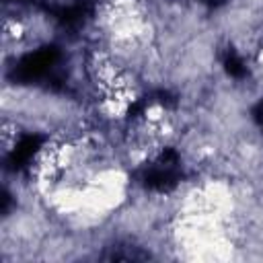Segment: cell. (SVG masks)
<instances>
[{
    "label": "cell",
    "instance_id": "1",
    "mask_svg": "<svg viewBox=\"0 0 263 263\" xmlns=\"http://www.w3.org/2000/svg\"><path fill=\"white\" fill-rule=\"evenodd\" d=\"M18 136H21V123L8 115H4L2 119V127H0V140H2V154L8 156L10 152H14L16 144H18Z\"/></svg>",
    "mask_w": 263,
    "mask_h": 263
}]
</instances>
